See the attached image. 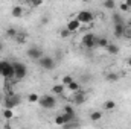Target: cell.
I'll use <instances>...</instances> for the list:
<instances>
[{
  "mask_svg": "<svg viewBox=\"0 0 131 129\" xmlns=\"http://www.w3.org/2000/svg\"><path fill=\"white\" fill-rule=\"evenodd\" d=\"M2 103H3V108L14 109V108H17L21 103V97L18 94H15V93H9V94H5V99H3Z\"/></svg>",
  "mask_w": 131,
  "mask_h": 129,
  "instance_id": "6da1fadb",
  "label": "cell"
},
{
  "mask_svg": "<svg viewBox=\"0 0 131 129\" xmlns=\"http://www.w3.org/2000/svg\"><path fill=\"white\" fill-rule=\"evenodd\" d=\"M43 109H53L55 106H57V99L53 94H43V96H40L38 99V102H37Z\"/></svg>",
  "mask_w": 131,
  "mask_h": 129,
  "instance_id": "7a4b0ae2",
  "label": "cell"
},
{
  "mask_svg": "<svg viewBox=\"0 0 131 129\" xmlns=\"http://www.w3.org/2000/svg\"><path fill=\"white\" fill-rule=\"evenodd\" d=\"M0 76L6 81L14 79V64L9 61H0Z\"/></svg>",
  "mask_w": 131,
  "mask_h": 129,
  "instance_id": "3957f363",
  "label": "cell"
},
{
  "mask_svg": "<svg viewBox=\"0 0 131 129\" xmlns=\"http://www.w3.org/2000/svg\"><path fill=\"white\" fill-rule=\"evenodd\" d=\"M14 64V79L18 82V81H21V79H25L26 78V74H28V67L25 62H21V61H17V62H12Z\"/></svg>",
  "mask_w": 131,
  "mask_h": 129,
  "instance_id": "277c9868",
  "label": "cell"
},
{
  "mask_svg": "<svg viewBox=\"0 0 131 129\" xmlns=\"http://www.w3.org/2000/svg\"><path fill=\"white\" fill-rule=\"evenodd\" d=\"M76 18H78V21H79L81 24H90V23L95 20V15H93V12L82 9V11H79V12L76 14Z\"/></svg>",
  "mask_w": 131,
  "mask_h": 129,
  "instance_id": "5b68a950",
  "label": "cell"
},
{
  "mask_svg": "<svg viewBox=\"0 0 131 129\" xmlns=\"http://www.w3.org/2000/svg\"><path fill=\"white\" fill-rule=\"evenodd\" d=\"M81 44H82L85 49H93V47H96V36H95V33L89 32V33H85V35H82Z\"/></svg>",
  "mask_w": 131,
  "mask_h": 129,
  "instance_id": "8992f818",
  "label": "cell"
},
{
  "mask_svg": "<svg viewBox=\"0 0 131 129\" xmlns=\"http://www.w3.org/2000/svg\"><path fill=\"white\" fill-rule=\"evenodd\" d=\"M38 64H40V67H41L43 70L49 71V70H53V67H55V61H53L52 56H46V55H43V56L38 59Z\"/></svg>",
  "mask_w": 131,
  "mask_h": 129,
  "instance_id": "52a82bcc",
  "label": "cell"
},
{
  "mask_svg": "<svg viewBox=\"0 0 131 129\" xmlns=\"http://www.w3.org/2000/svg\"><path fill=\"white\" fill-rule=\"evenodd\" d=\"M26 55L31 58V59H34V61H38L44 53H43V50L40 49V47H37V46H32V47H29L28 50H26Z\"/></svg>",
  "mask_w": 131,
  "mask_h": 129,
  "instance_id": "ba28073f",
  "label": "cell"
},
{
  "mask_svg": "<svg viewBox=\"0 0 131 129\" xmlns=\"http://www.w3.org/2000/svg\"><path fill=\"white\" fill-rule=\"evenodd\" d=\"M125 31H127L125 23H113V33H114L116 38L125 36Z\"/></svg>",
  "mask_w": 131,
  "mask_h": 129,
  "instance_id": "9c48e42d",
  "label": "cell"
},
{
  "mask_svg": "<svg viewBox=\"0 0 131 129\" xmlns=\"http://www.w3.org/2000/svg\"><path fill=\"white\" fill-rule=\"evenodd\" d=\"M79 28H81V23L78 21V18H72V20H69V21H67V24H66V29H67V31H70L72 33L78 32V31H79Z\"/></svg>",
  "mask_w": 131,
  "mask_h": 129,
  "instance_id": "30bf717a",
  "label": "cell"
},
{
  "mask_svg": "<svg viewBox=\"0 0 131 129\" xmlns=\"http://www.w3.org/2000/svg\"><path fill=\"white\" fill-rule=\"evenodd\" d=\"M75 96H73V103L75 105H82V103H85V100H87V96H85V93L82 91V90H79V91H76V93H73Z\"/></svg>",
  "mask_w": 131,
  "mask_h": 129,
  "instance_id": "8fae6325",
  "label": "cell"
},
{
  "mask_svg": "<svg viewBox=\"0 0 131 129\" xmlns=\"http://www.w3.org/2000/svg\"><path fill=\"white\" fill-rule=\"evenodd\" d=\"M64 91H66L64 84H55V85H52V88H50V93H53V96H61Z\"/></svg>",
  "mask_w": 131,
  "mask_h": 129,
  "instance_id": "7c38bea8",
  "label": "cell"
},
{
  "mask_svg": "<svg viewBox=\"0 0 131 129\" xmlns=\"http://www.w3.org/2000/svg\"><path fill=\"white\" fill-rule=\"evenodd\" d=\"M105 50H107L108 55H117V53H119V47H117V44H113V43H108L107 47H105Z\"/></svg>",
  "mask_w": 131,
  "mask_h": 129,
  "instance_id": "4fadbf2b",
  "label": "cell"
},
{
  "mask_svg": "<svg viewBox=\"0 0 131 129\" xmlns=\"http://www.w3.org/2000/svg\"><path fill=\"white\" fill-rule=\"evenodd\" d=\"M66 88H67L70 93H76V91H79V90H81V85H79V82H78V81H72L69 85H66Z\"/></svg>",
  "mask_w": 131,
  "mask_h": 129,
  "instance_id": "5bb4252c",
  "label": "cell"
},
{
  "mask_svg": "<svg viewBox=\"0 0 131 129\" xmlns=\"http://www.w3.org/2000/svg\"><path fill=\"white\" fill-rule=\"evenodd\" d=\"M102 6L107 9V11H114L116 9V0H104L102 2Z\"/></svg>",
  "mask_w": 131,
  "mask_h": 129,
  "instance_id": "9a60e30c",
  "label": "cell"
},
{
  "mask_svg": "<svg viewBox=\"0 0 131 129\" xmlns=\"http://www.w3.org/2000/svg\"><path fill=\"white\" fill-rule=\"evenodd\" d=\"M11 15H12L14 18H20V17L23 15V8H21V6H18V5H17V6H14V8L11 9Z\"/></svg>",
  "mask_w": 131,
  "mask_h": 129,
  "instance_id": "2e32d148",
  "label": "cell"
},
{
  "mask_svg": "<svg viewBox=\"0 0 131 129\" xmlns=\"http://www.w3.org/2000/svg\"><path fill=\"white\" fill-rule=\"evenodd\" d=\"M119 79H121V76H119L117 73H114V71H111V73L105 74V81H107V82H110V84H113V82H117Z\"/></svg>",
  "mask_w": 131,
  "mask_h": 129,
  "instance_id": "e0dca14e",
  "label": "cell"
},
{
  "mask_svg": "<svg viewBox=\"0 0 131 129\" xmlns=\"http://www.w3.org/2000/svg\"><path fill=\"white\" fill-rule=\"evenodd\" d=\"M102 108H104L105 111H113V109L116 108V102H114V100H105V102L102 103Z\"/></svg>",
  "mask_w": 131,
  "mask_h": 129,
  "instance_id": "ac0fdd59",
  "label": "cell"
},
{
  "mask_svg": "<svg viewBox=\"0 0 131 129\" xmlns=\"http://www.w3.org/2000/svg\"><path fill=\"white\" fill-rule=\"evenodd\" d=\"M2 115H3L5 120H11V119L14 117V109H11V108H3Z\"/></svg>",
  "mask_w": 131,
  "mask_h": 129,
  "instance_id": "d6986e66",
  "label": "cell"
},
{
  "mask_svg": "<svg viewBox=\"0 0 131 129\" xmlns=\"http://www.w3.org/2000/svg\"><path fill=\"white\" fill-rule=\"evenodd\" d=\"M90 120L92 122H99V120H102V111H93V112H90Z\"/></svg>",
  "mask_w": 131,
  "mask_h": 129,
  "instance_id": "ffe728a7",
  "label": "cell"
},
{
  "mask_svg": "<svg viewBox=\"0 0 131 129\" xmlns=\"http://www.w3.org/2000/svg\"><path fill=\"white\" fill-rule=\"evenodd\" d=\"M108 43H110V41H108V40H107L105 36H101V38H96V47H102V49H105Z\"/></svg>",
  "mask_w": 131,
  "mask_h": 129,
  "instance_id": "44dd1931",
  "label": "cell"
},
{
  "mask_svg": "<svg viewBox=\"0 0 131 129\" xmlns=\"http://www.w3.org/2000/svg\"><path fill=\"white\" fill-rule=\"evenodd\" d=\"M17 35H18V31H17L15 28H8V29H6V36H8V38H15Z\"/></svg>",
  "mask_w": 131,
  "mask_h": 129,
  "instance_id": "7402d4cb",
  "label": "cell"
},
{
  "mask_svg": "<svg viewBox=\"0 0 131 129\" xmlns=\"http://www.w3.org/2000/svg\"><path fill=\"white\" fill-rule=\"evenodd\" d=\"M64 123H66V120H64V115L63 114H60V115L55 117V125L57 126H64Z\"/></svg>",
  "mask_w": 131,
  "mask_h": 129,
  "instance_id": "603a6c76",
  "label": "cell"
},
{
  "mask_svg": "<svg viewBox=\"0 0 131 129\" xmlns=\"http://www.w3.org/2000/svg\"><path fill=\"white\" fill-rule=\"evenodd\" d=\"M63 112H66V114H69V115H76L75 114V109H73V106H70V105H66L64 108H63Z\"/></svg>",
  "mask_w": 131,
  "mask_h": 129,
  "instance_id": "cb8c5ba5",
  "label": "cell"
},
{
  "mask_svg": "<svg viewBox=\"0 0 131 129\" xmlns=\"http://www.w3.org/2000/svg\"><path fill=\"white\" fill-rule=\"evenodd\" d=\"M38 99H40V96H38L37 93H29V96H28L29 103H37V102H38Z\"/></svg>",
  "mask_w": 131,
  "mask_h": 129,
  "instance_id": "d4e9b609",
  "label": "cell"
},
{
  "mask_svg": "<svg viewBox=\"0 0 131 129\" xmlns=\"http://www.w3.org/2000/svg\"><path fill=\"white\" fill-rule=\"evenodd\" d=\"M72 81H75L70 74H66V76H63V79H61V84H64V85H69Z\"/></svg>",
  "mask_w": 131,
  "mask_h": 129,
  "instance_id": "484cf974",
  "label": "cell"
},
{
  "mask_svg": "<svg viewBox=\"0 0 131 129\" xmlns=\"http://www.w3.org/2000/svg\"><path fill=\"white\" fill-rule=\"evenodd\" d=\"M117 8H119V11H121V12H128V11H130V6H128L125 2H122Z\"/></svg>",
  "mask_w": 131,
  "mask_h": 129,
  "instance_id": "4316f807",
  "label": "cell"
},
{
  "mask_svg": "<svg viewBox=\"0 0 131 129\" xmlns=\"http://www.w3.org/2000/svg\"><path fill=\"white\" fill-rule=\"evenodd\" d=\"M70 35H72V32H70V31H67V29H61V31H60V36H61V38H69V36H70Z\"/></svg>",
  "mask_w": 131,
  "mask_h": 129,
  "instance_id": "83f0119b",
  "label": "cell"
},
{
  "mask_svg": "<svg viewBox=\"0 0 131 129\" xmlns=\"http://www.w3.org/2000/svg\"><path fill=\"white\" fill-rule=\"evenodd\" d=\"M43 3H44V0H32L29 5H31L32 8H38V6H41Z\"/></svg>",
  "mask_w": 131,
  "mask_h": 129,
  "instance_id": "f1b7e54d",
  "label": "cell"
},
{
  "mask_svg": "<svg viewBox=\"0 0 131 129\" xmlns=\"http://www.w3.org/2000/svg\"><path fill=\"white\" fill-rule=\"evenodd\" d=\"M113 23H124V20L121 18L119 14H113Z\"/></svg>",
  "mask_w": 131,
  "mask_h": 129,
  "instance_id": "f546056e",
  "label": "cell"
},
{
  "mask_svg": "<svg viewBox=\"0 0 131 129\" xmlns=\"http://www.w3.org/2000/svg\"><path fill=\"white\" fill-rule=\"evenodd\" d=\"M3 99H5V94H3V93H0V103L3 102Z\"/></svg>",
  "mask_w": 131,
  "mask_h": 129,
  "instance_id": "4dcf8cb0",
  "label": "cell"
},
{
  "mask_svg": "<svg viewBox=\"0 0 131 129\" xmlns=\"http://www.w3.org/2000/svg\"><path fill=\"white\" fill-rule=\"evenodd\" d=\"M125 3H127V5L130 6V9H131V0H125Z\"/></svg>",
  "mask_w": 131,
  "mask_h": 129,
  "instance_id": "1f68e13d",
  "label": "cell"
},
{
  "mask_svg": "<svg viewBox=\"0 0 131 129\" xmlns=\"http://www.w3.org/2000/svg\"><path fill=\"white\" fill-rule=\"evenodd\" d=\"M3 50V44H2V41H0V52Z\"/></svg>",
  "mask_w": 131,
  "mask_h": 129,
  "instance_id": "d6a6232c",
  "label": "cell"
},
{
  "mask_svg": "<svg viewBox=\"0 0 131 129\" xmlns=\"http://www.w3.org/2000/svg\"><path fill=\"white\" fill-rule=\"evenodd\" d=\"M81 2H82V3H89L90 0H81Z\"/></svg>",
  "mask_w": 131,
  "mask_h": 129,
  "instance_id": "836d02e7",
  "label": "cell"
},
{
  "mask_svg": "<svg viewBox=\"0 0 131 129\" xmlns=\"http://www.w3.org/2000/svg\"><path fill=\"white\" fill-rule=\"evenodd\" d=\"M128 65L131 67V58H128Z\"/></svg>",
  "mask_w": 131,
  "mask_h": 129,
  "instance_id": "e575fe53",
  "label": "cell"
},
{
  "mask_svg": "<svg viewBox=\"0 0 131 129\" xmlns=\"http://www.w3.org/2000/svg\"><path fill=\"white\" fill-rule=\"evenodd\" d=\"M128 26H130V28H131V18H130V20H128Z\"/></svg>",
  "mask_w": 131,
  "mask_h": 129,
  "instance_id": "d590c367",
  "label": "cell"
},
{
  "mask_svg": "<svg viewBox=\"0 0 131 129\" xmlns=\"http://www.w3.org/2000/svg\"><path fill=\"white\" fill-rule=\"evenodd\" d=\"M25 2H26V3H31V2H32V0H25Z\"/></svg>",
  "mask_w": 131,
  "mask_h": 129,
  "instance_id": "8d00e7d4",
  "label": "cell"
}]
</instances>
